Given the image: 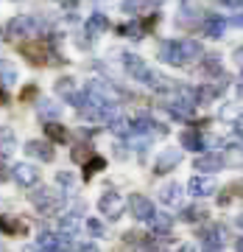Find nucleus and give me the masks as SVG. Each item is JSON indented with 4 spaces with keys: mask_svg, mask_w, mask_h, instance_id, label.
<instances>
[{
    "mask_svg": "<svg viewBox=\"0 0 243 252\" xmlns=\"http://www.w3.org/2000/svg\"><path fill=\"white\" fill-rule=\"evenodd\" d=\"M26 154L28 157H34V160H39V162H51L56 157V149L48 143V140H28Z\"/></svg>",
    "mask_w": 243,
    "mask_h": 252,
    "instance_id": "7",
    "label": "nucleus"
},
{
    "mask_svg": "<svg viewBox=\"0 0 243 252\" xmlns=\"http://www.w3.org/2000/svg\"><path fill=\"white\" fill-rule=\"evenodd\" d=\"M59 230H62V235H67V238H73V235L79 233V221L73 216H64L62 221H59Z\"/></svg>",
    "mask_w": 243,
    "mask_h": 252,
    "instance_id": "33",
    "label": "nucleus"
},
{
    "mask_svg": "<svg viewBox=\"0 0 243 252\" xmlns=\"http://www.w3.org/2000/svg\"><path fill=\"white\" fill-rule=\"evenodd\" d=\"M235 62H238V64L243 67V48H241V51H235Z\"/></svg>",
    "mask_w": 243,
    "mask_h": 252,
    "instance_id": "47",
    "label": "nucleus"
},
{
    "mask_svg": "<svg viewBox=\"0 0 243 252\" xmlns=\"http://www.w3.org/2000/svg\"><path fill=\"white\" fill-rule=\"evenodd\" d=\"M17 152V135L9 126H0V160H6Z\"/></svg>",
    "mask_w": 243,
    "mask_h": 252,
    "instance_id": "14",
    "label": "nucleus"
},
{
    "mask_svg": "<svg viewBox=\"0 0 243 252\" xmlns=\"http://www.w3.org/2000/svg\"><path fill=\"white\" fill-rule=\"evenodd\" d=\"M87 230H90L95 238H101V235H104V224H101L98 219H87Z\"/></svg>",
    "mask_w": 243,
    "mask_h": 252,
    "instance_id": "38",
    "label": "nucleus"
},
{
    "mask_svg": "<svg viewBox=\"0 0 243 252\" xmlns=\"http://www.w3.org/2000/svg\"><path fill=\"white\" fill-rule=\"evenodd\" d=\"M229 23H232L235 28H243V14H235V17L229 20Z\"/></svg>",
    "mask_w": 243,
    "mask_h": 252,
    "instance_id": "44",
    "label": "nucleus"
},
{
    "mask_svg": "<svg viewBox=\"0 0 243 252\" xmlns=\"http://www.w3.org/2000/svg\"><path fill=\"white\" fill-rule=\"evenodd\" d=\"M117 34L129 36V39H143L145 28H143V23H126V26H117Z\"/></svg>",
    "mask_w": 243,
    "mask_h": 252,
    "instance_id": "27",
    "label": "nucleus"
},
{
    "mask_svg": "<svg viewBox=\"0 0 243 252\" xmlns=\"http://www.w3.org/2000/svg\"><path fill=\"white\" fill-rule=\"evenodd\" d=\"M56 180L62 182V185H73V174H67V171H62V174H59V177H56Z\"/></svg>",
    "mask_w": 243,
    "mask_h": 252,
    "instance_id": "40",
    "label": "nucleus"
},
{
    "mask_svg": "<svg viewBox=\"0 0 243 252\" xmlns=\"http://www.w3.org/2000/svg\"><path fill=\"white\" fill-rule=\"evenodd\" d=\"M226 162L221 154H201V157H196V162H193V168L196 171H221Z\"/></svg>",
    "mask_w": 243,
    "mask_h": 252,
    "instance_id": "15",
    "label": "nucleus"
},
{
    "mask_svg": "<svg viewBox=\"0 0 243 252\" xmlns=\"http://www.w3.org/2000/svg\"><path fill=\"white\" fill-rule=\"evenodd\" d=\"M201 54L204 51L196 39H168L160 45V59L165 64H176V67H185L190 59H198Z\"/></svg>",
    "mask_w": 243,
    "mask_h": 252,
    "instance_id": "1",
    "label": "nucleus"
},
{
    "mask_svg": "<svg viewBox=\"0 0 243 252\" xmlns=\"http://www.w3.org/2000/svg\"><path fill=\"white\" fill-rule=\"evenodd\" d=\"M14 81H17V67H14L11 62H6V59H3V62H0V87H6V84H14Z\"/></svg>",
    "mask_w": 243,
    "mask_h": 252,
    "instance_id": "25",
    "label": "nucleus"
},
{
    "mask_svg": "<svg viewBox=\"0 0 243 252\" xmlns=\"http://www.w3.org/2000/svg\"><path fill=\"white\" fill-rule=\"evenodd\" d=\"M129 210H132V216H135L137 221H148V224H151V219L157 216L151 199L143 196V193H132V196H129Z\"/></svg>",
    "mask_w": 243,
    "mask_h": 252,
    "instance_id": "6",
    "label": "nucleus"
},
{
    "mask_svg": "<svg viewBox=\"0 0 243 252\" xmlns=\"http://www.w3.org/2000/svg\"><path fill=\"white\" fill-rule=\"evenodd\" d=\"M3 104H9V93H6V87H0V107Z\"/></svg>",
    "mask_w": 243,
    "mask_h": 252,
    "instance_id": "45",
    "label": "nucleus"
},
{
    "mask_svg": "<svg viewBox=\"0 0 243 252\" xmlns=\"http://www.w3.org/2000/svg\"><path fill=\"white\" fill-rule=\"evenodd\" d=\"M188 190L198 199L213 196V193H216V180H210V177H193V180L188 182Z\"/></svg>",
    "mask_w": 243,
    "mask_h": 252,
    "instance_id": "13",
    "label": "nucleus"
},
{
    "mask_svg": "<svg viewBox=\"0 0 243 252\" xmlns=\"http://www.w3.org/2000/svg\"><path fill=\"white\" fill-rule=\"evenodd\" d=\"M160 202H162V205H168V207L179 205V202H182V185H176V182L165 185V188L160 190Z\"/></svg>",
    "mask_w": 243,
    "mask_h": 252,
    "instance_id": "21",
    "label": "nucleus"
},
{
    "mask_svg": "<svg viewBox=\"0 0 243 252\" xmlns=\"http://www.w3.org/2000/svg\"><path fill=\"white\" fill-rule=\"evenodd\" d=\"M107 28H109V17L107 14H101V11H95V14H90L84 31H87V36H98V34H104Z\"/></svg>",
    "mask_w": 243,
    "mask_h": 252,
    "instance_id": "18",
    "label": "nucleus"
},
{
    "mask_svg": "<svg viewBox=\"0 0 243 252\" xmlns=\"http://www.w3.org/2000/svg\"><path fill=\"white\" fill-rule=\"evenodd\" d=\"M9 168H6V165H3V162H0V182H9Z\"/></svg>",
    "mask_w": 243,
    "mask_h": 252,
    "instance_id": "43",
    "label": "nucleus"
},
{
    "mask_svg": "<svg viewBox=\"0 0 243 252\" xmlns=\"http://www.w3.org/2000/svg\"><path fill=\"white\" fill-rule=\"evenodd\" d=\"M20 98H23V101L36 98V87H34V84H28V87H23V93H20Z\"/></svg>",
    "mask_w": 243,
    "mask_h": 252,
    "instance_id": "39",
    "label": "nucleus"
},
{
    "mask_svg": "<svg viewBox=\"0 0 243 252\" xmlns=\"http://www.w3.org/2000/svg\"><path fill=\"white\" fill-rule=\"evenodd\" d=\"M235 250H238V252H243V238H238V241H235Z\"/></svg>",
    "mask_w": 243,
    "mask_h": 252,
    "instance_id": "49",
    "label": "nucleus"
},
{
    "mask_svg": "<svg viewBox=\"0 0 243 252\" xmlns=\"http://www.w3.org/2000/svg\"><path fill=\"white\" fill-rule=\"evenodd\" d=\"M0 252H9V250H6V244H3V241H0Z\"/></svg>",
    "mask_w": 243,
    "mask_h": 252,
    "instance_id": "51",
    "label": "nucleus"
},
{
    "mask_svg": "<svg viewBox=\"0 0 243 252\" xmlns=\"http://www.w3.org/2000/svg\"><path fill=\"white\" fill-rule=\"evenodd\" d=\"M193 109H196V104L188 98H176L168 104V112H171L173 118H179V121H188V118H193Z\"/></svg>",
    "mask_w": 243,
    "mask_h": 252,
    "instance_id": "16",
    "label": "nucleus"
},
{
    "mask_svg": "<svg viewBox=\"0 0 243 252\" xmlns=\"http://www.w3.org/2000/svg\"><path fill=\"white\" fill-rule=\"evenodd\" d=\"M98 210H101V216H107V219H120L123 216V210H126V199L120 196V193H115V190H107L104 196L98 199Z\"/></svg>",
    "mask_w": 243,
    "mask_h": 252,
    "instance_id": "5",
    "label": "nucleus"
},
{
    "mask_svg": "<svg viewBox=\"0 0 243 252\" xmlns=\"http://www.w3.org/2000/svg\"><path fill=\"white\" fill-rule=\"evenodd\" d=\"M39 28H42L39 17H34V14H17V17L9 20L6 34H9V36H34Z\"/></svg>",
    "mask_w": 243,
    "mask_h": 252,
    "instance_id": "4",
    "label": "nucleus"
},
{
    "mask_svg": "<svg viewBox=\"0 0 243 252\" xmlns=\"http://www.w3.org/2000/svg\"><path fill=\"white\" fill-rule=\"evenodd\" d=\"M151 6V0H123V11L126 14H140Z\"/></svg>",
    "mask_w": 243,
    "mask_h": 252,
    "instance_id": "32",
    "label": "nucleus"
},
{
    "mask_svg": "<svg viewBox=\"0 0 243 252\" xmlns=\"http://www.w3.org/2000/svg\"><path fill=\"white\" fill-rule=\"evenodd\" d=\"M132 132H135V135H162L165 126H160L148 115H137L135 121H132Z\"/></svg>",
    "mask_w": 243,
    "mask_h": 252,
    "instance_id": "9",
    "label": "nucleus"
},
{
    "mask_svg": "<svg viewBox=\"0 0 243 252\" xmlns=\"http://www.w3.org/2000/svg\"><path fill=\"white\" fill-rule=\"evenodd\" d=\"M109 129L115 132V135H132V121L129 118H123V115H117L112 124H109Z\"/></svg>",
    "mask_w": 243,
    "mask_h": 252,
    "instance_id": "31",
    "label": "nucleus"
},
{
    "mask_svg": "<svg viewBox=\"0 0 243 252\" xmlns=\"http://www.w3.org/2000/svg\"><path fill=\"white\" fill-rule=\"evenodd\" d=\"M221 227H216V224H210V227H204L201 230V238H204V244L207 247H221Z\"/></svg>",
    "mask_w": 243,
    "mask_h": 252,
    "instance_id": "28",
    "label": "nucleus"
},
{
    "mask_svg": "<svg viewBox=\"0 0 243 252\" xmlns=\"http://www.w3.org/2000/svg\"><path fill=\"white\" fill-rule=\"evenodd\" d=\"M204 70H207V73H221V56H218V54H207V56H204Z\"/></svg>",
    "mask_w": 243,
    "mask_h": 252,
    "instance_id": "35",
    "label": "nucleus"
},
{
    "mask_svg": "<svg viewBox=\"0 0 243 252\" xmlns=\"http://www.w3.org/2000/svg\"><path fill=\"white\" fill-rule=\"evenodd\" d=\"M238 224H241V227H243V216H241V219H238Z\"/></svg>",
    "mask_w": 243,
    "mask_h": 252,
    "instance_id": "53",
    "label": "nucleus"
},
{
    "mask_svg": "<svg viewBox=\"0 0 243 252\" xmlns=\"http://www.w3.org/2000/svg\"><path fill=\"white\" fill-rule=\"evenodd\" d=\"M45 135H48V140H54V143H67V140H70V132H67L62 124H45Z\"/></svg>",
    "mask_w": 243,
    "mask_h": 252,
    "instance_id": "23",
    "label": "nucleus"
},
{
    "mask_svg": "<svg viewBox=\"0 0 243 252\" xmlns=\"http://www.w3.org/2000/svg\"><path fill=\"white\" fill-rule=\"evenodd\" d=\"M160 3H162V0H151V6H160Z\"/></svg>",
    "mask_w": 243,
    "mask_h": 252,
    "instance_id": "52",
    "label": "nucleus"
},
{
    "mask_svg": "<svg viewBox=\"0 0 243 252\" xmlns=\"http://www.w3.org/2000/svg\"><path fill=\"white\" fill-rule=\"evenodd\" d=\"M23 252H45V250H42L39 244H26V247H23Z\"/></svg>",
    "mask_w": 243,
    "mask_h": 252,
    "instance_id": "42",
    "label": "nucleus"
},
{
    "mask_svg": "<svg viewBox=\"0 0 243 252\" xmlns=\"http://www.w3.org/2000/svg\"><path fill=\"white\" fill-rule=\"evenodd\" d=\"M11 177L20 182V185H26V188H31L36 180H39V171H36L31 162H17L14 168H11Z\"/></svg>",
    "mask_w": 243,
    "mask_h": 252,
    "instance_id": "10",
    "label": "nucleus"
},
{
    "mask_svg": "<svg viewBox=\"0 0 243 252\" xmlns=\"http://www.w3.org/2000/svg\"><path fill=\"white\" fill-rule=\"evenodd\" d=\"M28 199H31V205H34L39 213H45V216L59 213L62 205H64V193L62 190H54V188H34L28 193Z\"/></svg>",
    "mask_w": 243,
    "mask_h": 252,
    "instance_id": "3",
    "label": "nucleus"
},
{
    "mask_svg": "<svg viewBox=\"0 0 243 252\" xmlns=\"http://www.w3.org/2000/svg\"><path fill=\"white\" fill-rule=\"evenodd\" d=\"M120 59H123V67H126V73L132 76V79L143 81V76L148 73V64H145L140 56H137V54H123Z\"/></svg>",
    "mask_w": 243,
    "mask_h": 252,
    "instance_id": "11",
    "label": "nucleus"
},
{
    "mask_svg": "<svg viewBox=\"0 0 243 252\" xmlns=\"http://www.w3.org/2000/svg\"><path fill=\"white\" fill-rule=\"evenodd\" d=\"M224 93V81L221 84H204V87H198L196 90V104H210V101L221 95Z\"/></svg>",
    "mask_w": 243,
    "mask_h": 252,
    "instance_id": "22",
    "label": "nucleus"
},
{
    "mask_svg": "<svg viewBox=\"0 0 243 252\" xmlns=\"http://www.w3.org/2000/svg\"><path fill=\"white\" fill-rule=\"evenodd\" d=\"M182 146L190 149V152H201V149L207 146V140L198 135V132H182Z\"/></svg>",
    "mask_w": 243,
    "mask_h": 252,
    "instance_id": "24",
    "label": "nucleus"
},
{
    "mask_svg": "<svg viewBox=\"0 0 243 252\" xmlns=\"http://www.w3.org/2000/svg\"><path fill=\"white\" fill-rule=\"evenodd\" d=\"M182 162V152L179 149H165L160 154V160L154 162V174H168L171 168H176Z\"/></svg>",
    "mask_w": 243,
    "mask_h": 252,
    "instance_id": "8",
    "label": "nucleus"
},
{
    "mask_svg": "<svg viewBox=\"0 0 243 252\" xmlns=\"http://www.w3.org/2000/svg\"><path fill=\"white\" fill-rule=\"evenodd\" d=\"M176 252H196V250H193V244H185V247H179Z\"/></svg>",
    "mask_w": 243,
    "mask_h": 252,
    "instance_id": "48",
    "label": "nucleus"
},
{
    "mask_svg": "<svg viewBox=\"0 0 243 252\" xmlns=\"http://www.w3.org/2000/svg\"><path fill=\"white\" fill-rule=\"evenodd\" d=\"M20 54L26 56L31 64H64L62 54H56L51 48V39H31V42H23L20 45Z\"/></svg>",
    "mask_w": 243,
    "mask_h": 252,
    "instance_id": "2",
    "label": "nucleus"
},
{
    "mask_svg": "<svg viewBox=\"0 0 243 252\" xmlns=\"http://www.w3.org/2000/svg\"><path fill=\"white\" fill-rule=\"evenodd\" d=\"M151 227L160 235H168V233H171V227H173V219L168 216V213H157V216L151 219Z\"/></svg>",
    "mask_w": 243,
    "mask_h": 252,
    "instance_id": "26",
    "label": "nucleus"
},
{
    "mask_svg": "<svg viewBox=\"0 0 243 252\" xmlns=\"http://www.w3.org/2000/svg\"><path fill=\"white\" fill-rule=\"evenodd\" d=\"M56 93H59V95H64V98L70 101L73 95H76V81L67 79V76H64V79H59V81H56Z\"/></svg>",
    "mask_w": 243,
    "mask_h": 252,
    "instance_id": "30",
    "label": "nucleus"
},
{
    "mask_svg": "<svg viewBox=\"0 0 243 252\" xmlns=\"http://www.w3.org/2000/svg\"><path fill=\"white\" fill-rule=\"evenodd\" d=\"M0 233H9V235H26L28 233V224L26 221H20V219H6L0 216Z\"/></svg>",
    "mask_w": 243,
    "mask_h": 252,
    "instance_id": "20",
    "label": "nucleus"
},
{
    "mask_svg": "<svg viewBox=\"0 0 243 252\" xmlns=\"http://www.w3.org/2000/svg\"><path fill=\"white\" fill-rule=\"evenodd\" d=\"M70 157H73L76 162H84V165H87V162H90L92 157H95V154L90 152V146H76V149L70 152Z\"/></svg>",
    "mask_w": 243,
    "mask_h": 252,
    "instance_id": "34",
    "label": "nucleus"
},
{
    "mask_svg": "<svg viewBox=\"0 0 243 252\" xmlns=\"http://www.w3.org/2000/svg\"><path fill=\"white\" fill-rule=\"evenodd\" d=\"M201 31H204V36H210V39H221V36H224V31H226V23L221 17H216V14H210V17L204 20Z\"/></svg>",
    "mask_w": 243,
    "mask_h": 252,
    "instance_id": "17",
    "label": "nucleus"
},
{
    "mask_svg": "<svg viewBox=\"0 0 243 252\" xmlns=\"http://www.w3.org/2000/svg\"><path fill=\"white\" fill-rule=\"evenodd\" d=\"M59 112H62V107H59L56 101H39V104H36V115L42 118V121H48V124H56Z\"/></svg>",
    "mask_w": 243,
    "mask_h": 252,
    "instance_id": "19",
    "label": "nucleus"
},
{
    "mask_svg": "<svg viewBox=\"0 0 243 252\" xmlns=\"http://www.w3.org/2000/svg\"><path fill=\"white\" fill-rule=\"evenodd\" d=\"M143 84H145V87H151V90H157V93H171L173 87H176L171 79H165L162 73L151 70V67H148V73L143 76Z\"/></svg>",
    "mask_w": 243,
    "mask_h": 252,
    "instance_id": "12",
    "label": "nucleus"
},
{
    "mask_svg": "<svg viewBox=\"0 0 243 252\" xmlns=\"http://www.w3.org/2000/svg\"><path fill=\"white\" fill-rule=\"evenodd\" d=\"M204 252H221V247H204Z\"/></svg>",
    "mask_w": 243,
    "mask_h": 252,
    "instance_id": "50",
    "label": "nucleus"
},
{
    "mask_svg": "<svg viewBox=\"0 0 243 252\" xmlns=\"http://www.w3.org/2000/svg\"><path fill=\"white\" fill-rule=\"evenodd\" d=\"M76 252H98V247H92V244H84V247H79Z\"/></svg>",
    "mask_w": 243,
    "mask_h": 252,
    "instance_id": "46",
    "label": "nucleus"
},
{
    "mask_svg": "<svg viewBox=\"0 0 243 252\" xmlns=\"http://www.w3.org/2000/svg\"><path fill=\"white\" fill-rule=\"evenodd\" d=\"M224 6H229V9H243V0H221Z\"/></svg>",
    "mask_w": 243,
    "mask_h": 252,
    "instance_id": "41",
    "label": "nucleus"
},
{
    "mask_svg": "<svg viewBox=\"0 0 243 252\" xmlns=\"http://www.w3.org/2000/svg\"><path fill=\"white\" fill-rule=\"evenodd\" d=\"M104 168H107V160L95 154V157L84 165V180H92V177H95V171H104Z\"/></svg>",
    "mask_w": 243,
    "mask_h": 252,
    "instance_id": "29",
    "label": "nucleus"
},
{
    "mask_svg": "<svg viewBox=\"0 0 243 252\" xmlns=\"http://www.w3.org/2000/svg\"><path fill=\"white\" fill-rule=\"evenodd\" d=\"M224 162H229V165H243V152H238V149H229L224 157Z\"/></svg>",
    "mask_w": 243,
    "mask_h": 252,
    "instance_id": "37",
    "label": "nucleus"
},
{
    "mask_svg": "<svg viewBox=\"0 0 243 252\" xmlns=\"http://www.w3.org/2000/svg\"><path fill=\"white\" fill-rule=\"evenodd\" d=\"M204 216V210H201V207H185V210H182V221H198V219Z\"/></svg>",
    "mask_w": 243,
    "mask_h": 252,
    "instance_id": "36",
    "label": "nucleus"
}]
</instances>
